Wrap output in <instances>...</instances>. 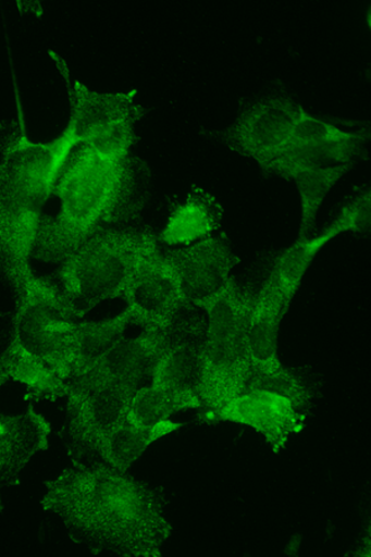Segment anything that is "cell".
<instances>
[{
  "instance_id": "15",
  "label": "cell",
  "mask_w": 371,
  "mask_h": 557,
  "mask_svg": "<svg viewBox=\"0 0 371 557\" xmlns=\"http://www.w3.org/2000/svg\"><path fill=\"white\" fill-rule=\"evenodd\" d=\"M285 299L273 275H269L256 296L250 313L247 344L252 373H273L282 367L277 355L280 323L285 314Z\"/></svg>"
},
{
  "instance_id": "1",
  "label": "cell",
  "mask_w": 371,
  "mask_h": 557,
  "mask_svg": "<svg viewBox=\"0 0 371 557\" xmlns=\"http://www.w3.org/2000/svg\"><path fill=\"white\" fill-rule=\"evenodd\" d=\"M45 488L44 510L94 553L160 557L172 533L164 491L106 462L75 461Z\"/></svg>"
},
{
  "instance_id": "9",
  "label": "cell",
  "mask_w": 371,
  "mask_h": 557,
  "mask_svg": "<svg viewBox=\"0 0 371 557\" xmlns=\"http://www.w3.org/2000/svg\"><path fill=\"white\" fill-rule=\"evenodd\" d=\"M132 323L143 330L169 332L181 309L191 307L181 290L178 278L159 246L140 260L123 294Z\"/></svg>"
},
{
  "instance_id": "14",
  "label": "cell",
  "mask_w": 371,
  "mask_h": 557,
  "mask_svg": "<svg viewBox=\"0 0 371 557\" xmlns=\"http://www.w3.org/2000/svg\"><path fill=\"white\" fill-rule=\"evenodd\" d=\"M50 422L30 406L21 416L0 412V481L15 486L33 457L49 448Z\"/></svg>"
},
{
  "instance_id": "19",
  "label": "cell",
  "mask_w": 371,
  "mask_h": 557,
  "mask_svg": "<svg viewBox=\"0 0 371 557\" xmlns=\"http://www.w3.org/2000/svg\"><path fill=\"white\" fill-rule=\"evenodd\" d=\"M132 323L131 312L124 310L112 319L97 322H74L71 325V380L92 371L110 349L124 337Z\"/></svg>"
},
{
  "instance_id": "23",
  "label": "cell",
  "mask_w": 371,
  "mask_h": 557,
  "mask_svg": "<svg viewBox=\"0 0 371 557\" xmlns=\"http://www.w3.org/2000/svg\"><path fill=\"white\" fill-rule=\"evenodd\" d=\"M336 237H338V233L327 226L321 232V235L297 239L292 247L284 249L277 256L270 274L274 276L279 289L284 295L286 311H288L297 290L300 289L302 278L317 255Z\"/></svg>"
},
{
  "instance_id": "5",
  "label": "cell",
  "mask_w": 371,
  "mask_h": 557,
  "mask_svg": "<svg viewBox=\"0 0 371 557\" xmlns=\"http://www.w3.org/2000/svg\"><path fill=\"white\" fill-rule=\"evenodd\" d=\"M159 246L150 228L101 230L62 262L61 290L77 317L97 305L123 298L145 255Z\"/></svg>"
},
{
  "instance_id": "10",
  "label": "cell",
  "mask_w": 371,
  "mask_h": 557,
  "mask_svg": "<svg viewBox=\"0 0 371 557\" xmlns=\"http://www.w3.org/2000/svg\"><path fill=\"white\" fill-rule=\"evenodd\" d=\"M170 343L169 332L143 330L134 338L122 337L110 349L92 371L71 380L67 395L69 412L74 410L89 393L103 386L129 383L139 386L151 376L159 358L165 352Z\"/></svg>"
},
{
  "instance_id": "25",
  "label": "cell",
  "mask_w": 371,
  "mask_h": 557,
  "mask_svg": "<svg viewBox=\"0 0 371 557\" xmlns=\"http://www.w3.org/2000/svg\"><path fill=\"white\" fill-rule=\"evenodd\" d=\"M268 391L292 401L297 411L305 414L312 407L313 388L305 376L294 368L280 367L269 374L251 373L247 391Z\"/></svg>"
},
{
  "instance_id": "22",
  "label": "cell",
  "mask_w": 371,
  "mask_h": 557,
  "mask_svg": "<svg viewBox=\"0 0 371 557\" xmlns=\"http://www.w3.org/2000/svg\"><path fill=\"white\" fill-rule=\"evenodd\" d=\"M188 409H201V400L196 392L151 384L134 393L126 422L133 426L150 428Z\"/></svg>"
},
{
  "instance_id": "3",
  "label": "cell",
  "mask_w": 371,
  "mask_h": 557,
  "mask_svg": "<svg viewBox=\"0 0 371 557\" xmlns=\"http://www.w3.org/2000/svg\"><path fill=\"white\" fill-rule=\"evenodd\" d=\"M78 146L71 122L55 140L34 143L22 121L5 143L0 163V245L7 274L30 268L44 206Z\"/></svg>"
},
{
  "instance_id": "20",
  "label": "cell",
  "mask_w": 371,
  "mask_h": 557,
  "mask_svg": "<svg viewBox=\"0 0 371 557\" xmlns=\"http://www.w3.org/2000/svg\"><path fill=\"white\" fill-rule=\"evenodd\" d=\"M9 380L25 385L28 397L35 400L67 398L69 383L52 370L42 358L12 341L0 357Z\"/></svg>"
},
{
  "instance_id": "17",
  "label": "cell",
  "mask_w": 371,
  "mask_h": 557,
  "mask_svg": "<svg viewBox=\"0 0 371 557\" xmlns=\"http://www.w3.org/2000/svg\"><path fill=\"white\" fill-rule=\"evenodd\" d=\"M369 132L361 129L356 138L312 144V146L288 149L273 161L265 170L267 175H274L285 180L307 169H320L356 163V160L366 156V146Z\"/></svg>"
},
{
  "instance_id": "24",
  "label": "cell",
  "mask_w": 371,
  "mask_h": 557,
  "mask_svg": "<svg viewBox=\"0 0 371 557\" xmlns=\"http://www.w3.org/2000/svg\"><path fill=\"white\" fill-rule=\"evenodd\" d=\"M355 163L320 168L307 169L298 172L293 176V182L297 186L301 197V226L298 233V239L311 238L314 228L317 214L333 186L346 175Z\"/></svg>"
},
{
  "instance_id": "8",
  "label": "cell",
  "mask_w": 371,
  "mask_h": 557,
  "mask_svg": "<svg viewBox=\"0 0 371 557\" xmlns=\"http://www.w3.org/2000/svg\"><path fill=\"white\" fill-rule=\"evenodd\" d=\"M302 107L286 95H271L243 108L227 129L211 133L238 154L256 160L262 172L283 154Z\"/></svg>"
},
{
  "instance_id": "2",
  "label": "cell",
  "mask_w": 371,
  "mask_h": 557,
  "mask_svg": "<svg viewBox=\"0 0 371 557\" xmlns=\"http://www.w3.org/2000/svg\"><path fill=\"white\" fill-rule=\"evenodd\" d=\"M145 176L138 159L107 160L81 144L71 152L53 190L60 211L41 218L32 256L44 262H65L106 224L137 219L145 203Z\"/></svg>"
},
{
  "instance_id": "26",
  "label": "cell",
  "mask_w": 371,
  "mask_h": 557,
  "mask_svg": "<svg viewBox=\"0 0 371 557\" xmlns=\"http://www.w3.org/2000/svg\"><path fill=\"white\" fill-rule=\"evenodd\" d=\"M370 190L361 191L344 206L330 227L338 233L344 232L367 233L370 230Z\"/></svg>"
},
{
  "instance_id": "6",
  "label": "cell",
  "mask_w": 371,
  "mask_h": 557,
  "mask_svg": "<svg viewBox=\"0 0 371 557\" xmlns=\"http://www.w3.org/2000/svg\"><path fill=\"white\" fill-rule=\"evenodd\" d=\"M15 287L13 339L71 380V334L76 311L57 284L24 269L8 275Z\"/></svg>"
},
{
  "instance_id": "4",
  "label": "cell",
  "mask_w": 371,
  "mask_h": 557,
  "mask_svg": "<svg viewBox=\"0 0 371 557\" xmlns=\"http://www.w3.org/2000/svg\"><path fill=\"white\" fill-rule=\"evenodd\" d=\"M255 301L256 295L244 290L231 276L220 290L193 302L208 318L197 385L203 422L247 392L252 373L247 330Z\"/></svg>"
},
{
  "instance_id": "29",
  "label": "cell",
  "mask_w": 371,
  "mask_h": 557,
  "mask_svg": "<svg viewBox=\"0 0 371 557\" xmlns=\"http://www.w3.org/2000/svg\"><path fill=\"white\" fill-rule=\"evenodd\" d=\"M0 260H2V264H3V249H2V245H0Z\"/></svg>"
},
{
  "instance_id": "21",
  "label": "cell",
  "mask_w": 371,
  "mask_h": 557,
  "mask_svg": "<svg viewBox=\"0 0 371 557\" xmlns=\"http://www.w3.org/2000/svg\"><path fill=\"white\" fill-rule=\"evenodd\" d=\"M184 422L169 420L160 421L150 428H138L128 424L121 425L101 440L96 454L103 462L121 472H128L145 451L158 440L165 437L184 428Z\"/></svg>"
},
{
  "instance_id": "11",
  "label": "cell",
  "mask_w": 371,
  "mask_h": 557,
  "mask_svg": "<svg viewBox=\"0 0 371 557\" xmlns=\"http://www.w3.org/2000/svg\"><path fill=\"white\" fill-rule=\"evenodd\" d=\"M222 421L257 431L279 454L284 450L289 436L301 433L306 416L297 411L288 399L256 389L238 395L208 420L210 424Z\"/></svg>"
},
{
  "instance_id": "13",
  "label": "cell",
  "mask_w": 371,
  "mask_h": 557,
  "mask_svg": "<svg viewBox=\"0 0 371 557\" xmlns=\"http://www.w3.org/2000/svg\"><path fill=\"white\" fill-rule=\"evenodd\" d=\"M139 386L118 383L92 393L69 412L67 446L76 458L96 454L101 440L125 424L133 395Z\"/></svg>"
},
{
  "instance_id": "28",
  "label": "cell",
  "mask_w": 371,
  "mask_h": 557,
  "mask_svg": "<svg viewBox=\"0 0 371 557\" xmlns=\"http://www.w3.org/2000/svg\"><path fill=\"white\" fill-rule=\"evenodd\" d=\"M3 487H5L4 483L0 481V513H2L3 510Z\"/></svg>"
},
{
  "instance_id": "12",
  "label": "cell",
  "mask_w": 371,
  "mask_h": 557,
  "mask_svg": "<svg viewBox=\"0 0 371 557\" xmlns=\"http://www.w3.org/2000/svg\"><path fill=\"white\" fill-rule=\"evenodd\" d=\"M162 256L176 274L189 305L220 290L230 281L232 269L240 263L223 233L185 248L166 250Z\"/></svg>"
},
{
  "instance_id": "16",
  "label": "cell",
  "mask_w": 371,
  "mask_h": 557,
  "mask_svg": "<svg viewBox=\"0 0 371 557\" xmlns=\"http://www.w3.org/2000/svg\"><path fill=\"white\" fill-rule=\"evenodd\" d=\"M222 206L211 194L194 188L184 202L172 205L169 220L158 240L168 246L193 245L219 231Z\"/></svg>"
},
{
  "instance_id": "7",
  "label": "cell",
  "mask_w": 371,
  "mask_h": 557,
  "mask_svg": "<svg viewBox=\"0 0 371 557\" xmlns=\"http://www.w3.org/2000/svg\"><path fill=\"white\" fill-rule=\"evenodd\" d=\"M70 91V122L79 146L84 144L107 160L129 158L132 147L139 140L135 123L147 114V110L134 102L137 89L126 94H98L75 83Z\"/></svg>"
},
{
  "instance_id": "27",
  "label": "cell",
  "mask_w": 371,
  "mask_h": 557,
  "mask_svg": "<svg viewBox=\"0 0 371 557\" xmlns=\"http://www.w3.org/2000/svg\"><path fill=\"white\" fill-rule=\"evenodd\" d=\"M9 381V376L4 371L2 363H0V388Z\"/></svg>"
},
{
  "instance_id": "18",
  "label": "cell",
  "mask_w": 371,
  "mask_h": 557,
  "mask_svg": "<svg viewBox=\"0 0 371 557\" xmlns=\"http://www.w3.org/2000/svg\"><path fill=\"white\" fill-rule=\"evenodd\" d=\"M188 327H171L169 331L170 343L153 368L151 384L197 393L205 339L188 338L193 332Z\"/></svg>"
}]
</instances>
